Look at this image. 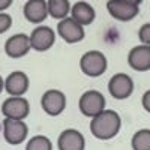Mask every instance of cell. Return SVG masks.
<instances>
[{"label":"cell","instance_id":"1","mask_svg":"<svg viewBox=\"0 0 150 150\" xmlns=\"http://www.w3.org/2000/svg\"><path fill=\"white\" fill-rule=\"evenodd\" d=\"M122 119L114 110H105L90 122V132L98 140H111L120 132Z\"/></svg>","mask_w":150,"mask_h":150},{"label":"cell","instance_id":"2","mask_svg":"<svg viewBox=\"0 0 150 150\" xmlns=\"http://www.w3.org/2000/svg\"><path fill=\"white\" fill-rule=\"evenodd\" d=\"M107 57L104 53L98 51V50H90L81 56L80 59V69L84 75L92 78H98L105 74L107 71Z\"/></svg>","mask_w":150,"mask_h":150},{"label":"cell","instance_id":"3","mask_svg":"<svg viewBox=\"0 0 150 150\" xmlns=\"http://www.w3.org/2000/svg\"><path fill=\"white\" fill-rule=\"evenodd\" d=\"M78 108L86 117H96L105 111V96L98 90H87L80 96Z\"/></svg>","mask_w":150,"mask_h":150},{"label":"cell","instance_id":"4","mask_svg":"<svg viewBox=\"0 0 150 150\" xmlns=\"http://www.w3.org/2000/svg\"><path fill=\"white\" fill-rule=\"evenodd\" d=\"M134 80L125 72L114 74L108 81V93L117 99V101H123L128 99L134 93Z\"/></svg>","mask_w":150,"mask_h":150},{"label":"cell","instance_id":"5","mask_svg":"<svg viewBox=\"0 0 150 150\" xmlns=\"http://www.w3.org/2000/svg\"><path fill=\"white\" fill-rule=\"evenodd\" d=\"M2 114L5 119L24 120L30 114V104L23 96H9L2 104Z\"/></svg>","mask_w":150,"mask_h":150},{"label":"cell","instance_id":"6","mask_svg":"<svg viewBox=\"0 0 150 150\" xmlns=\"http://www.w3.org/2000/svg\"><path fill=\"white\" fill-rule=\"evenodd\" d=\"M29 126L24 120L5 119L3 120V138L11 146H18L27 138Z\"/></svg>","mask_w":150,"mask_h":150},{"label":"cell","instance_id":"7","mask_svg":"<svg viewBox=\"0 0 150 150\" xmlns=\"http://www.w3.org/2000/svg\"><path fill=\"white\" fill-rule=\"evenodd\" d=\"M41 107L45 111V114L56 117L60 116L66 108V96L63 92H60L57 89L47 90L42 98H41Z\"/></svg>","mask_w":150,"mask_h":150},{"label":"cell","instance_id":"8","mask_svg":"<svg viewBox=\"0 0 150 150\" xmlns=\"http://www.w3.org/2000/svg\"><path fill=\"white\" fill-rule=\"evenodd\" d=\"M57 33L59 36L63 39L65 42L68 44H77L80 41L84 39L86 36V32H84V27L81 24H78L74 18H65L59 21L57 24Z\"/></svg>","mask_w":150,"mask_h":150},{"label":"cell","instance_id":"9","mask_svg":"<svg viewBox=\"0 0 150 150\" xmlns=\"http://www.w3.org/2000/svg\"><path fill=\"white\" fill-rule=\"evenodd\" d=\"M56 42V33L48 26H38L30 33V44L32 48L38 53H44L50 50Z\"/></svg>","mask_w":150,"mask_h":150},{"label":"cell","instance_id":"10","mask_svg":"<svg viewBox=\"0 0 150 150\" xmlns=\"http://www.w3.org/2000/svg\"><path fill=\"white\" fill-rule=\"evenodd\" d=\"M32 50L30 44V36L26 33H17L8 38V41L5 42V53L11 59H20L24 57Z\"/></svg>","mask_w":150,"mask_h":150},{"label":"cell","instance_id":"11","mask_svg":"<svg viewBox=\"0 0 150 150\" xmlns=\"http://www.w3.org/2000/svg\"><path fill=\"white\" fill-rule=\"evenodd\" d=\"M107 11L114 20L126 23V21L134 20L137 15H138L140 6L126 3V2H123V0H108Z\"/></svg>","mask_w":150,"mask_h":150},{"label":"cell","instance_id":"12","mask_svg":"<svg viewBox=\"0 0 150 150\" xmlns=\"http://www.w3.org/2000/svg\"><path fill=\"white\" fill-rule=\"evenodd\" d=\"M128 65L137 72L150 71V45L134 47L128 54Z\"/></svg>","mask_w":150,"mask_h":150},{"label":"cell","instance_id":"13","mask_svg":"<svg viewBox=\"0 0 150 150\" xmlns=\"http://www.w3.org/2000/svg\"><path fill=\"white\" fill-rule=\"evenodd\" d=\"M29 77L23 71H14L5 78V90L9 96H23L29 90Z\"/></svg>","mask_w":150,"mask_h":150},{"label":"cell","instance_id":"14","mask_svg":"<svg viewBox=\"0 0 150 150\" xmlns=\"http://www.w3.org/2000/svg\"><path fill=\"white\" fill-rule=\"evenodd\" d=\"M59 150H84L86 138L78 129H65L57 138Z\"/></svg>","mask_w":150,"mask_h":150},{"label":"cell","instance_id":"15","mask_svg":"<svg viewBox=\"0 0 150 150\" xmlns=\"http://www.w3.org/2000/svg\"><path fill=\"white\" fill-rule=\"evenodd\" d=\"M23 14L29 23L39 24L48 17V2L47 0H27L23 8Z\"/></svg>","mask_w":150,"mask_h":150},{"label":"cell","instance_id":"16","mask_svg":"<svg viewBox=\"0 0 150 150\" xmlns=\"http://www.w3.org/2000/svg\"><path fill=\"white\" fill-rule=\"evenodd\" d=\"M71 18H74L78 24H81L84 27V26H89V24H92L95 21L96 12H95L92 5H89L87 2H83V0H78L77 3L72 5Z\"/></svg>","mask_w":150,"mask_h":150},{"label":"cell","instance_id":"17","mask_svg":"<svg viewBox=\"0 0 150 150\" xmlns=\"http://www.w3.org/2000/svg\"><path fill=\"white\" fill-rule=\"evenodd\" d=\"M71 3L69 0H48V15L54 20H65L71 14Z\"/></svg>","mask_w":150,"mask_h":150},{"label":"cell","instance_id":"18","mask_svg":"<svg viewBox=\"0 0 150 150\" xmlns=\"http://www.w3.org/2000/svg\"><path fill=\"white\" fill-rule=\"evenodd\" d=\"M132 150H150V129H140L132 135Z\"/></svg>","mask_w":150,"mask_h":150},{"label":"cell","instance_id":"19","mask_svg":"<svg viewBox=\"0 0 150 150\" xmlns=\"http://www.w3.org/2000/svg\"><path fill=\"white\" fill-rule=\"evenodd\" d=\"M26 150H53V144L45 135H35L27 141Z\"/></svg>","mask_w":150,"mask_h":150},{"label":"cell","instance_id":"20","mask_svg":"<svg viewBox=\"0 0 150 150\" xmlns=\"http://www.w3.org/2000/svg\"><path fill=\"white\" fill-rule=\"evenodd\" d=\"M138 38H140L141 44L150 45V23H146V24H143V26L140 27V30H138Z\"/></svg>","mask_w":150,"mask_h":150},{"label":"cell","instance_id":"21","mask_svg":"<svg viewBox=\"0 0 150 150\" xmlns=\"http://www.w3.org/2000/svg\"><path fill=\"white\" fill-rule=\"evenodd\" d=\"M12 26V17L5 12H0V35L8 32Z\"/></svg>","mask_w":150,"mask_h":150},{"label":"cell","instance_id":"22","mask_svg":"<svg viewBox=\"0 0 150 150\" xmlns=\"http://www.w3.org/2000/svg\"><path fill=\"white\" fill-rule=\"evenodd\" d=\"M141 104H143V108L147 112H150V90H146L144 92V95L141 98Z\"/></svg>","mask_w":150,"mask_h":150},{"label":"cell","instance_id":"23","mask_svg":"<svg viewBox=\"0 0 150 150\" xmlns=\"http://www.w3.org/2000/svg\"><path fill=\"white\" fill-rule=\"evenodd\" d=\"M12 2H14V0H0V12H3L9 6H12Z\"/></svg>","mask_w":150,"mask_h":150},{"label":"cell","instance_id":"24","mask_svg":"<svg viewBox=\"0 0 150 150\" xmlns=\"http://www.w3.org/2000/svg\"><path fill=\"white\" fill-rule=\"evenodd\" d=\"M123 2H126V3H131V5H135V6H140L143 0H123Z\"/></svg>","mask_w":150,"mask_h":150},{"label":"cell","instance_id":"25","mask_svg":"<svg viewBox=\"0 0 150 150\" xmlns=\"http://www.w3.org/2000/svg\"><path fill=\"white\" fill-rule=\"evenodd\" d=\"M5 90V80L2 78V75H0V93Z\"/></svg>","mask_w":150,"mask_h":150},{"label":"cell","instance_id":"26","mask_svg":"<svg viewBox=\"0 0 150 150\" xmlns=\"http://www.w3.org/2000/svg\"><path fill=\"white\" fill-rule=\"evenodd\" d=\"M83 2H86V0H83Z\"/></svg>","mask_w":150,"mask_h":150}]
</instances>
